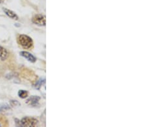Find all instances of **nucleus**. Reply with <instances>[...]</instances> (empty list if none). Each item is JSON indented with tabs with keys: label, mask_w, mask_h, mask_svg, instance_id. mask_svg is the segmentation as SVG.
I'll return each instance as SVG.
<instances>
[{
	"label": "nucleus",
	"mask_w": 144,
	"mask_h": 127,
	"mask_svg": "<svg viewBox=\"0 0 144 127\" xmlns=\"http://www.w3.org/2000/svg\"><path fill=\"white\" fill-rule=\"evenodd\" d=\"M18 42L24 49H29L33 47V40L26 35H21L18 37Z\"/></svg>",
	"instance_id": "nucleus-1"
},
{
	"label": "nucleus",
	"mask_w": 144,
	"mask_h": 127,
	"mask_svg": "<svg viewBox=\"0 0 144 127\" xmlns=\"http://www.w3.org/2000/svg\"><path fill=\"white\" fill-rule=\"evenodd\" d=\"M37 124L38 120L33 117H24L20 121V124L22 126H35Z\"/></svg>",
	"instance_id": "nucleus-2"
},
{
	"label": "nucleus",
	"mask_w": 144,
	"mask_h": 127,
	"mask_svg": "<svg viewBox=\"0 0 144 127\" xmlns=\"http://www.w3.org/2000/svg\"><path fill=\"white\" fill-rule=\"evenodd\" d=\"M32 22L37 25L43 27L46 25V17L44 15L38 14L33 17Z\"/></svg>",
	"instance_id": "nucleus-3"
},
{
	"label": "nucleus",
	"mask_w": 144,
	"mask_h": 127,
	"mask_svg": "<svg viewBox=\"0 0 144 127\" xmlns=\"http://www.w3.org/2000/svg\"><path fill=\"white\" fill-rule=\"evenodd\" d=\"M40 99H41V98H40L39 96H30L27 99L26 103V104H28V105L35 106V105L38 104Z\"/></svg>",
	"instance_id": "nucleus-4"
},
{
	"label": "nucleus",
	"mask_w": 144,
	"mask_h": 127,
	"mask_svg": "<svg viewBox=\"0 0 144 127\" xmlns=\"http://www.w3.org/2000/svg\"><path fill=\"white\" fill-rule=\"evenodd\" d=\"M20 55H21L22 57H24L25 59H26L28 61L34 63L35 61H36V58H35L32 54L29 53V52L23 51V52H20Z\"/></svg>",
	"instance_id": "nucleus-5"
},
{
	"label": "nucleus",
	"mask_w": 144,
	"mask_h": 127,
	"mask_svg": "<svg viewBox=\"0 0 144 127\" xmlns=\"http://www.w3.org/2000/svg\"><path fill=\"white\" fill-rule=\"evenodd\" d=\"M9 56V53L8 51L2 46H0V59L2 61H4V60H7Z\"/></svg>",
	"instance_id": "nucleus-6"
},
{
	"label": "nucleus",
	"mask_w": 144,
	"mask_h": 127,
	"mask_svg": "<svg viewBox=\"0 0 144 127\" xmlns=\"http://www.w3.org/2000/svg\"><path fill=\"white\" fill-rule=\"evenodd\" d=\"M3 11H4V12L5 13L6 15H7V16H9V17L12 18V19L18 20V19H19L18 16H17V14L14 12L12 11V10H9V9H5V8L3 9Z\"/></svg>",
	"instance_id": "nucleus-7"
},
{
	"label": "nucleus",
	"mask_w": 144,
	"mask_h": 127,
	"mask_svg": "<svg viewBox=\"0 0 144 127\" xmlns=\"http://www.w3.org/2000/svg\"><path fill=\"white\" fill-rule=\"evenodd\" d=\"M45 82H46V80H45L44 78H41V79H40L39 80H38V81L35 83V85H34V87H35V89H39L41 87V86H42V85H43V84H44Z\"/></svg>",
	"instance_id": "nucleus-8"
},
{
	"label": "nucleus",
	"mask_w": 144,
	"mask_h": 127,
	"mask_svg": "<svg viewBox=\"0 0 144 127\" xmlns=\"http://www.w3.org/2000/svg\"><path fill=\"white\" fill-rule=\"evenodd\" d=\"M18 95L20 98L24 99V98H26L28 97V92H27L26 91H24V90H20L18 92Z\"/></svg>",
	"instance_id": "nucleus-9"
},
{
	"label": "nucleus",
	"mask_w": 144,
	"mask_h": 127,
	"mask_svg": "<svg viewBox=\"0 0 144 127\" xmlns=\"http://www.w3.org/2000/svg\"><path fill=\"white\" fill-rule=\"evenodd\" d=\"M10 109V106L7 104H3L0 105V112H3V111H6Z\"/></svg>",
	"instance_id": "nucleus-10"
},
{
	"label": "nucleus",
	"mask_w": 144,
	"mask_h": 127,
	"mask_svg": "<svg viewBox=\"0 0 144 127\" xmlns=\"http://www.w3.org/2000/svg\"><path fill=\"white\" fill-rule=\"evenodd\" d=\"M10 104H11L12 106H14V107L21 105V104H20L17 100H11L10 101Z\"/></svg>",
	"instance_id": "nucleus-11"
},
{
	"label": "nucleus",
	"mask_w": 144,
	"mask_h": 127,
	"mask_svg": "<svg viewBox=\"0 0 144 127\" xmlns=\"http://www.w3.org/2000/svg\"><path fill=\"white\" fill-rule=\"evenodd\" d=\"M4 2H5V0H0V5L2 4V3H3Z\"/></svg>",
	"instance_id": "nucleus-12"
},
{
	"label": "nucleus",
	"mask_w": 144,
	"mask_h": 127,
	"mask_svg": "<svg viewBox=\"0 0 144 127\" xmlns=\"http://www.w3.org/2000/svg\"><path fill=\"white\" fill-rule=\"evenodd\" d=\"M0 126H1V124H0Z\"/></svg>",
	"instance_id": "nucleus-13"
}]
</instances>
